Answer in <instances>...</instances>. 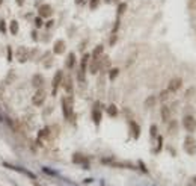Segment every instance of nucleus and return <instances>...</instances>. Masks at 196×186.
Wrapping results in <instances>:
<instances>
[{
    "instance_id": "1",
    "label": "nucleus",
    "mask_w": 196,
    "mask_h": 186,
    "mask_svg": "<svg viewBox=\"0 0 196 186\" xmlns=\"http://www.w3.org/2000/svg\"><path fill=\"white\" fill-rule=\"evenodd\" d=\"M60 104H62V112H63V118H65V119H73V118H74V112H73V104H74V98H73V96L63 97V98L60 100Z\"/></svg>"
},
{
    "instance_id": "2",
    "label": "nucleus",
    "mask_w": 196,
    "mask_h": 186,
    "mask_svg": "<svg viewBox=\"0 0 196 186\" xmlns=\"http://www.w3.org/2000/svg\"><path fill=\"white\" fill-rule=\"evenodd\" d=\"M184 151L189 156H195L196 154V139L193 135H187L184 138Z\"/></svg>"
},
{
    "instance_id": "3",
    "label": "nucleus",
    "mask_w": 196,
    "mask_h": 186,
    "mask_svg": "<svg viewBox=\"0 0 196 186\" xmlns=\"http://www.w3.org/2000/svg\"><path fill=\"white\" fill-rule=\"evenodd\" d=\"M62 80H63V71H62V70H57V71L55 73L53 80H51V94H53V97L57 94V89H59V86L62 85Z\"/></svg>"
},
{
    "instance_id": "4",
    "label": "nucleus",
    "mask_w": 196,
    "mask_h": 186,
    "mask_svg": "<svg viewBox=\"0 0 196 186\" xmlns=\"http://www.w3.org/2000/svg\"><path fill=\"white\" fill-rule=\"evenodd\" d=\"M90 115H92V121L95 126H100L101 119H103V109H101V104L100 101H95L94 108H92V112H90Z\"/></svg>"
},
{
    "instance_id": "5",
    "label": "nucleus",
    "mask_w": 196,
    "mask_h": 186,
    "mask_svg": "<svg viewBox=\"0 0 196 186\" xmlns=\"http://www.w3.org/2000/svg\"><path fill=\"white\" fill-rule=\"evenodd\" d=\"M182 127H184L189 133H193V132L196 130V119L193 115H186L184 118H182Z\"/></svg>"
},
{
    "instance_id": "6",
    "label": "nucleus",
    "mask_w": 196,
    "mask_h": 186,
    "mask_svg": "<svg viewBox=\"0 0 196 186\" xmlns=\"http://www.w3.org/2000/svg\"><path fill=\"white\" fill-rule=\"evenodd\" d=\"M45 96H47L45 91L39 88V89L35 92V96L32 97V103L36 106V108H41V106L44 104V101H45Z\"/></svg>"
},
{
    "instance_id": "7",
    "label": "nucleus",
    "mask_w": 196,
    "mask_h": 186,
    "mask_svg": "<svg viewBox=\"0 0 196 186\" xmlns=\"http://www.w3.org/2000/svg\"><path fill=\"white\" fill-rule=\"evenodd\" d=\"M38 15L41 18H50L51 15H53V8H51V5L42 3L41 6L38 8Z\"/></svg>"
},
{
    "instance_id": "8",
    "label": "nucleus",
    "mask_w": 196,
    "mask_h": 186,
    "mask_svg": "<svg viewBox=\"0 0 196 186\" xmlns=\"http://www.w3.org/2000/svg\"><path fill=\"white\" fill-rule=\"evenodd\" d=\"M182 86V80H181V77H174L169 80L167 83V91L171 92V94H174V92H178Z\"/></svg>"
},
{
    "instance_id": "9",
    "label": "nucleus",
    "mask_w": 196,
    "mask_h": 186,
    "mask_svg": "<svg viewBox=\"0 0 196 186\" xmlns=\"http://www.w3.org/2000/svg\"><path fill=\"white\" fill-rule=\"evenodd\" d=\"M17 59L20 64H24V62H27L30 59V51L29 48H26V47H18L17 50Z\"/></svg>"
},
{
    "instance_id": "10",
    "label": "nucleus",
    "mask_w": 196,
    "mask_h": 186,
    "mask_svg": "<svg viewBox=\"0 0 196 186\" xmlns=\"http://www.w3.org/2000/svg\"><path fill=\"white\" fill-rule=\"evenodd\" d=\"M128 126H130V133H131V136L134 139H139L140 138V126L134 121V119H130Z\"/></svg>"
},
{
    "instance_id": "11",
    "label": "nucleus",
    "mask_w": 196,
    "mask_h": 186,
    "mask_svg": "<svg viewBox=\"0 0 196 186\" xmlns=\"http://www.w3.org/2000/svg\"><path fill=\"white\" fill-rule=\"evenodd\" d=\"M65 48H67V44H65L63 39H57V41H55V44H53V53L55 55H62V53L65 51Z\"/></svg>"
},
{
    "instance_id": "12",
    "label": "nucleus",
    "mask_w": 196,
    "mask_h": 186,
    "mask_svg": "<svg viewBox=\"0 0 196 186\" xmlns=\"http://www.w3.org/2000/svg\"><path fill=\"white\" fill-rule=\"evenodd\" d=\"M89 73L90 74H97L100 70H101V58L100 59H92V61H89Z\"/></svg>"
},
{
    "instance_id": "13",
    "label": "nucleus",
    "mask_w": 196,
    "mask_h": 186,
    "mask_svg": "<svg viewBox=\"0 0 196 186\" xmlns=\"http://www.w3.org/2000/svg\"><path fill=\"white\" fill-rule=\"evenodd\" d=\"M62 86H63V89H65V92H67L68 96H71L73 94V91H74V85H73V79L68 76L67 79H63L62 80Z\"/></svg>"
},
{
    "instance_id": "14",
    "label": "nucleus",
    "mask_w": 196,
    "mask_h": 186,
    "mask_svg": "<svg viewBox=\"0 0 196 186\" xmlns=\"http://www.w3.org/2000/svg\"><path fill=\"white\" fill-rule=\"evenodd\" d=\"M73 162L78 164V165H85V168H88V157L83 156L82 153H74L73 154Z\"/></svg>"
},
{
    "instance_id": "15",
    "label": "nucleus",
    "mask_w": 196,
    "mask_h": 186,
    "mask_svg": "<svg viewBox=\"0 0 196 186\" xmlns=\"http://www.w3.org/2000/svg\"><path fill=\"white\" fill-rule=\"evenodd\" d=\"M160 115H162V121L163 123H167L169 119H171V108L166 104L162 106V109H160Z\"/></svg>"
},
{
    "instance_id": "16",
    "label": "nucleus",
    "mask_w": 196,
    "mask_h": 186,
    "mask_svg": "<svg viewBox=\"0 0 196 186\" xmlns=\"http://www.w3.org/2000/svg\"><path fill=\"white\" fill-rule=\"evenodd\" d=\"M75 62H77V58H75V53H68V56H67V61H65V67H67L68 70L74 68L75 67Z\"/></svg>"
},
{
    "instance_id": "17",
    "label": "nucleus",
    "mask_w": 196,
    "mask_h": 186,
    "mask_svg": "<svg viewBox=\"0 0 196 186\" xmlns=\"http://www.w3.org/2000/svg\"><path fill=\"white\" fill-rule=\"evenodd\" d=\"M166 124H167V133L169 135H175L178 132V121L177 119H169Z\"/></svg>"
},
{
    "instance_id": "18",
    "label": "nucleus",
    "mask_w": 196,
    "mask_h": 186,
    "mask_svg": "<svg viewBox=\"0 0 196 186\" xmlns=\"http://www.w3.org/2000/svg\"><path fill=\"white\" fill-rule=\"evenodd\" d=\"M44 76L42 74H33V77H32V85L35 86V88H41L42 85H44Z\"/></svg>"
},
{
    "instance_id": "19",
    "label": "nucleus",
    "mask_w": 196,
    "mask_h": 186,
    "mask_svg": "<svg viewBox=\"0 0 196 186\" xmlns=\"http://www.w3.org/2000/svg\"><path fill=\"white\" fill-rule=\"evenodd\" d=\"M103 53H104V46L103 44H98L94 51H92V55H90V59H100L103 56Z\"/></svg>"
},
{
    "instance_id": "20",
    "label": "nucleus",
    "mask_w": 196,
    "mask_h": 186,
    "mask_svg": "<svg viewBox=\"0 0 196 186\" xmlns=\"http://www.w3.org/2000/svg\"><path fill=\"white\" fill-rule=\"evenodd\" d=\"M157 100H159V98H157L155 96H149V97H146L145 101H143V104H145L146 109H152L155 106V103H157Z\"/></svg>"
},
{
    "instance_id": "21",
    "label": "nucleus",
    "mask_w": 196,
    "mask_h": 186,
    "mask_svg": "<svg viewBox=\"0 0 196 186\" xmlns=\"http://www.w3.org/2000/svg\"><path fill=\"white\" fill-rule=\"evenodd\" d=\"M106 112H107V115L110 117V118H115V117H118V114H119V111H118V108H116V104H109L107 108H106Z\"/></svg>"
},
{
    "instance_id": "22",
    "label": "nucleus",
    "mask_w": 196,
    "mask_h": 186,
    "mask_svg": "<svg viewBox=\"0 0 196 186\" xmlns=\"http://www.w3.org/2000/svg\"><path fill=\"white\" fill-rule=\"evenodd\" d=\"M89 59H90V55H89V53H85V55L82 56V61H80V70H82V71H86L88 65H89Z\"/></svg>"
},
{
    "instance_id": "23",
    "label": "nucleus",
    "mask_w": 196,
    "mask_h": 186,
    "mask_svg": "<svg viewBox=\"0 0 196 186\" xmlns=\"http://www.w3.org/2000/svg\"><path fill=\"white\" fill-rule=\"evenodd\" d=\"M127 3L125 2H121V3H118V8H116V14H118V17H121V15H124L125 14V11H127Z\"/></svg>"
},
{
    "instance_id": "24",
    "label": "nucleus",
    "mask_w": 196,
    "mask_h": 186,
    "mask_svg": "<svg viewBox=\"0 0 196 186\" xmlns=\"http://www.w3.org/2000/svg\"><path fill=\"white\" fill-rule=\"evenodd\" d=\"M18 30H20V26H18V21H11V24H9V32L12 33V35H17L18 33Z\"/></svg>"
},
{
    "instance_id": "25",
    "label": "nucleus",
    "mask_w": 196,
    "mask_h": 186,
    "mask_svg": "<svg viewBox=\"0 0 196 186\" xmlns=\"http://www.w3.org/2000/svg\"><path fill=\"white\" fill-rule=\"evenodd\" d=\"M45 138H50V127H45V129H42V130H39L38 141H41V139H45Z\"/></svg>"
},
{
    "instance_id": "26",
    "label": "nucleus",
    "mask_w": 196,
    "mask_h": 186,
    "mask_svg": "<svg viewBox=\"0 0 196 186\" xmlns=\"http://www.w3.org/2000/svg\"><path fill=\"white\" fill-rule=\"evenodd\" d=\"M149 136L151 138H157V136H159V127H157L155 124H151V127H149Z\"/></svg>"
},
{
    "instance_id": "27",
    "label": "nucleus",
    "mask_w": 196,
    "mask_h": 186,
    "mask_svg": "<svg viewBox=\"0 0 196 186\" xmlns=\"http://www.w3.org/2000/svg\"><path fill=\"white\" fill-rule=\"evenodd\" d=\"M118 76H119V68H112L109 71V79H110V80H115Z\"/></svg>"
},
{
    "instance_id": "28",
    "label": "nucleus",
    "mask_w": 196,
    "mask_h": 186,
    "mask_svg": "<svg viewBox=\"0 0 196 186\" xmlns=\"http://www.w3.org/2000/svg\"><path fill=\"white\" fill-rule=\"evenodd\" d=\"M169 94H171V92H169L167 89H163L160 94H159V100H162V101H166L167 98H169Z\"/></svg>"
},
{
    "instance_id": "29",
    "label": "nucleus",
    "mask_w": 196,
    "mask_h": 186,
    "mask_svg": "<svg viewBox=\"0 0 196 186\" xmlns=\"http://www.w3.org/2000/svg\"><path fill=\"white\" fill-rule=\"evenodd\" d=\"M42 26H44V18H41V17L38 15V17L35 18V28H36V29H41Z\"/></svg>"
},
{
    "instance_id": "30",
    "label": "nucleus",
    "mask_w": 196,
    "mask_h": 186,
    "mask_svg": "<svg viewBox=\"0 0 196 186\" xmlns=\"http://www.w3.org/2000/svg\"><path fill=\"white\" fill-rule=\"evenodd\" d=\"M157 141H159V144H157V148H155V153H160L162 151V148H163V138L159 135L157 136Z\"/></svg>"
},
{
    "instance_id": "31",
    "label": "nucleus",
    "mask_w": 196,
    "mask_h": 186,
    "mask_svg": "<svg viewBox=\"0 0 196 186\" xmlns=\"http://www.w3.org/2000/svg\"><path fill=\"white\" fill-rule=\"evenodd\" d=\"M119 24H121V20H119V17H118V20L113 23V28H112V33H116L118 32V29H119Z\"/></svg>"
},
{
    "instance_id": "32",
    "label": "nucleus",
    "mask_w": 196,
    "mask_h": 186,
    "mask_svg": "<svg viewBox=\"0 0 196 186\" xmlns=\"http://www.w3.org/2000/svg\"><path fill=\"white\" fill-rule=\"evenodd\" d=\"M100 5V0H89V8L90 9H97Z\"/></svg>"
},
{
    "instance_id": "33",
    "label": "nucleus",
    "mask_w": 196,
    "mask_h": 186,
    "mask_svg": "<svg viewBox=\"0 0 196 186\" xmlns=\"http://www.w3.org/2000/svg\"><path fill=\"white\" fill-rule=\"evenodd\" d=\"M0 33H6V23H5V20H0Z\"/></svg>"
},
{
    "instance_id": "34",
    "label": "nucleus",
    "mask_w": 196,
    "mask_h": 186,
    "mask_svg": "<svg viewBox=\"0 0 196 186\" xmlns=\"http://www.w3.org/2000/svg\"><path fill=\"white\" fill-rule=\"evenodd\" d=\"M116 41H118V35H116V33H112V38H110L109 44H110V46H115V44H116Z\"/></svg>"
},
{
    "instance_id": "35",
    "label": "nucleus",
    "mask_w": 196,
    "mask_h": 186,
    "mask_svg": "<svg viewBox=\"0 0 196 186\" xmlns=\"http://www.w3.org/2000/svg\"><path fill=\"white\" fill-rule=\"evenodd\" d=\"M44 26H45L47 29H51V28H53V26H55V20H48V21H47V23H45Z\"/></svg>"
},
{
    "instance_id": "36",
    "label": "nucleus",
    "mask_w": 196,
    "mask_h": 186,
    "mask_svg": "<svg viewBox=\"0 0 196 186\" xmlns=\"http://www.w3.org/2000/svg\"><path fill=\"white\" fill-rule=\"evenodd\" d=\"M193 92H195V89H193V88H190V89L186 92V98H190V96L193 94Z\"/></svg>"
},
{
    "instance_id": "37",
    "label": "nucleus",
    "mask_w": 196,
    "mask_h": 186,
    "mask_svg": "<svg viewBox=\"0 0 196 186\" xmlns=\"http://www.w3.org/2000/svg\"><path fill=\"white\" fill-rule=\"evenodd\" d=\"M8 59L12 61V51H11V47H8Z\"/></svg>"
},
{
    "instance_id": "38",
    "label": "nucleus",
    "mask_w": 196,
    "mask_h": 186,
    "mask_svg": "<svg viewBox=\"0 0 196 186\" xmlns=\"http://www.w3.org/2000/svg\"><path fill=\"white\" fill-rule=\"evenodd\" d=\"M139 165H140V168H142V171H143V172H148V169H146V166H145V165H143L142 162H139Z\"/></svg>"
},
{
    "instance_id": "39",
    "label": "nucleus",
    "mask_w": 196,
    "mask_h": 186,
    "mask_svg": "<svg viewBox=\"0 0 196 186\" xmlns=\"http://www.w3.org/2000/svg\"><path fill=\"white\" fill-rule=\"evenodd\" d=\"M24 2H26V0H15V3H17L18 6H23V5H24Z\"/></svg>"
},
{
    "instance_id": "40",
    "label": "nucleus",
    "mask_w": 196,
    "mask_h": 186,
    "mask_svg": "<svg viewBox=\"0 0 196 186\" xmlns=\"http://www.w3.org/2000/svg\"><path fill=\"white\" fill-rule=\"evenodd\" d=\"M193 182H195V185H196V176H193Z\"/></svg>"
},
{
    "instance_id": "41",
    "label": "nucleus",
    "mask_w": 196,
    "mask_h": 186,
    "mask_svg": "<svg viewBox=\"0 0 196 186\" xmlns=\"http://www.w3.org/2000/svg\"><path fill=\"white\" fill-rule=\"evenodd\" d=\"M0 5H2V0H0Z\"/></svg>"
}]
</instances>
